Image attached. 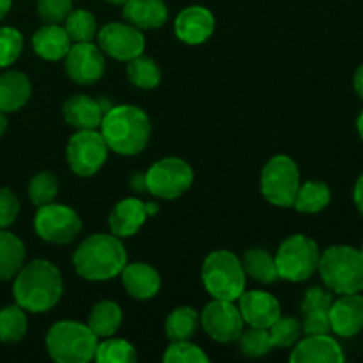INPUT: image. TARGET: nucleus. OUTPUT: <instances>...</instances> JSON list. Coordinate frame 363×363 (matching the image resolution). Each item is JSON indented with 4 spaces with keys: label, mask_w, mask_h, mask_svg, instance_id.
<instances>
[{
    "label": "nucleus",
    "mask_w": 363,
    "mask_h": 363,
    "mask_svg": "<svg viewBox=\"0 0 363 363\" xmlns=\"http://www.w3.org/2000/svg\"><path fill=\"white\" fill-rule=\"evenodd\" d=\"M27 314L20 305H9L0 311V342H18L27 333Z\"/></svg>",
    "instance_id": "obj_32"
},
{
    "label": "nucleus",
    "mask_w": 363,
    "mask_h": 363,
    "mask_svg": "<svg viewBox=\"0 0 363 363\" xmlns=\"http://www.w3.org/2000/svg\"><path fill=\"white\" fill-rule=\"evenodd\" d=\"M128 254L116 234H92L73 254L78 275L91 282H103L121 275L128 264Z\"/></svg>",
    "instance_id": "obj_3"
},
{
    "label": "nucleus",
    "mask_w": 363,
    "mask_h": 363,
    "mask_svg": "<svg viewBox=\"0 0 363 363\" xmlns=\"http://www.w3.org/2000/svg\"><path fill=\"white\" fill-rule=\"evenodd\" d=\"M163 362L167 363H206L209 357L199 346L191 344L190 340H179L172 342L167 347L163 354Z\"/></svg>",
    "instance_id": "obj_38"
},
{
    "label": "nucleus",
    "mask_w": 363,
    "mask_h": 363,
    "mask_svg": "<svg viewBox=\"0 0 363 363\" xmlns=\"http://www.w3.org/2000/svg\"><path fill=\"white\" fill-rule=\"evenodd\" d=\"M332 332L340 337H353L363 328V296L358 293L340 294L330 308Z\"/></svg>",
    "instance_id": "obj_19"
},
{
    "label": "nucleus",
    "mask_w": 363,
    "mask_h": 363,
    "mask_svg": "<svg viewBox=\"0 0 363 363\" xmlns=\"http://www.w3.org/2000/svg\"><path fill=\"white\" fill-rule=\"evenodd\" d=\"M296 162L286 155L273 156L261 172V191L264 199L280 208H291L300 188Z\"/></svg>",
    "instance_id": "obj_8"
},
{
    "label": "nucleus",
    "mask_w": 363,
    "mask_h": 363,
    "mask_svg": "<svg viewBox=\"0 0 363 363\" xmlns=\"http://www.w3.org/2000/svg\"><path fill=\"white\" fill-rule=\"evenodd\" d=\"M34 229L41 240L55 245L71 243L82 230V220L74 209L62 204L39 206Z\"/></svg>",
    "instance_id": "obj_10"
},
{
    "label": "nucleus",
    "mask_w": 363,
    "mask_h": 363,
    "mask_svg": "<svg viewBox=\"0 0 363 363\" xmlns=\"http://www.w3.org/2000/svg\"><path fill=\"white\" fill-rule=\"evenodd\" d=\"M32 94V85L27 74L20 71H7L0 74V110L16 112Z\"/></svg>",
    "instance_id": "obj_25"
},
{
    "label": "nucleus",
    "mask_w": 363,
    "mask_h": 363,
    "mask_svg": "<svg viewBox=\"0 0 363 363\" xmlns=\"http://www.w3.org/2000/svg\"><path fill=\"white\" fill-rule=\"evenodd\" d=\"M57 194H59V181L53 174L41 172L35 174L28 184V197H30L34 206H45L55 201Z\"/></svg>",
    "instance_id": "obj_35"
},
{
    "label": "nucleus",
    "mask_w": 363,
    "mask_h": 363,
    "mask_svg": "<svg viewBox=\"0 0 363 363\" xmlns=\"http://www.w3.org/2000/svg\"><path fill=\"white\" fill-rule=\"evenodd\" d=\"M64 28L71 43H91L98 34V21L85 9H73L64 20Z\"/></svg>",
    "instance_id": "obj_31"
},
{
    "label": "nucleus",
    "mask_w": 363,
    "mask_h": 363,
    "mask_svg": "<svg viewBox=\"0 0 363 363\" xmlns=\"http://www.w3.org/2000/svg\"><path fill=\"white\" fill-rule=\"evenodd\" d=\"M94 360L99 363H133L137 360V351L128 340L106 337L105 342H98Z\"/></svg>",
    "instance_id": "obj_34"
},
{
    "label": "nucleus",
    "mask_w": 363,
    "mask_h": 363,
    "mask_svg": "<svg viewBox=\"0 0 363 363\" xmlns=\"http://www.w3.org/2000/svg\"><path fill=\"white\" fill-rule=\"evenodd\" d=\"M66 59V73L74 84L92 85L105 73V57L101 50L91 43H74Z\"/></svg>",
    "instance_id": "obj_14"
},
{
    "label": "nucleus",
    "mask_w": 363,
    "mask_h": 363,
    "mask_svg": "<svg viewBox=\"0 0 363 363\" xmlns=\"http://www.w3.org/2000/svg\"><path fill=\"white\" fill-rule=\"evenodd\" d=\"M241 264H243L245 273L257 282L272 284L279 279L275 257L264 248H250V250L245 252Z\"/></svg>",
    "instance_id": "obj_29"
},
{
    "label": "nucleus",
    "mask_w": 363,
    "mask_h": 363,
    "mask_svg": "<svg viewBox=\"0 0 363 363\" xmlns=\"http://www.w3.org/2000/svg\"><path fill=\"white\" fill-rule=\"evenodd\" d=\"M105 112L101 103L84 94L71 96L62 106L66 123L77 130H98Z\"/></svg>",
    "instance_id": "obj_21"
},
{
    "label": "nucleus",
    "mask_w": 363,
    "mask_h": 363,
    "mask_svg": "<svg viewBox=\"0 0 363 363\" xmlns=\"http://www.w3.org/2000/svg\"><path fill=\"white\" fill-rule=\"evenodd\" d=\"M98 45L106 55L128 62L144 53L145 39L135 25L112 21L98 30Z\"/></svg>",
    "instance_id": "obj_13"
},
{
    "label": "nucleus",
    "mask_w": 363,
    "mask_h": 363,
    "mask_svg": "<svg viewBox=\"0 0 363 363\" xmlns=\"http://www.w3.org/2000/svg\"><path fill=\"white\" fill-rule=\"evenodd\" d=\"M240 312L243 321L255 328H269L280 318V303L264 291H245L240 298Z\"/></svg>",
    "instance_id": "obj_17"
},
{
    "label": "nucleus",
    "mask_w": 363,
    "mask_h": 363,
    "mask_svg": "<svg viewBox=\"0 0 363 363\" xmlns=\"http://www.w3.org/2000/svg\"><path fill=\"white\" fill-rule=\"evenodd\" d=\"M99 133L110 151L117 155H138L151 137V123L147 113L133 105L112 106L103 116Z\"/></svg>",
    "instance_id": "obj_2"
},
{
    "label": "nucleus",
    "mask_w": 363,
    "mask_h": 363,
    "mask_svg": "<svg viewBox=\"0 0 363 363\" xmlns=\"http://www.w3.org/2000/svg\"><path fill=\"white\" fill-rule=\"evenodd\" d=\"M34 52L45 60H60L71 48V39L66 28L59 23H46L32 38Z\"/></svg>",
    "instance_id": "obj_24"
},
{
    "label": "nucleus",
    "mask_w": 363,
    "mask_h": 363,
    "mask_svg": "<svg viewBox=\"0 0 363 363\" xmlns=\"http://www.w3.org/2000/svg\"><path fill=\"white\" fill-rule=\"evenodd\" d=\"M332 303V293L321 287H312L305 293L303 301H301V312H303L301 332L305 335H323V333L332 332V326H330Z\"/></svg>",
    "instance_id": "obj_16"
},
{
    "label": "nucleus",
    "mask_w": 363,
    "mask_h": 363,
    "mask_svg": "<svg viewBox=\"0 0 363 363\" xmlns=\"http://www.w3.org/2000/svg\"><path fill=\"white\" fill-rule=\"evenodd\" d=\"M269 340L273 347H291L300 340L301 325L294 318H282L280 315L268 328Z\"/></svg>",
    "instance_id": "obj_36"
},
{
    "label": "nucleus",
    "mask_w": 363,
    "mask_h": 363,
    "mask_svg": "<svg viewBox=\"0 0 363 363\" xmlns=\"http://www.w3.org/2000/svg\"><path fill=\"white\" fill-rule=\"evenodd\" d=\"M123 6V16L128 23L140 30L160 28L169 18V9L163 0H126Z\"/></svg>",
    "instance_id": "obj_23"
},
{
    "label": "nucleus",
    "mask_w": 363,
    "mask_h": 363,
    "mask_svg": "<svg viewBox=\"0 0 363 363\" xmlns=\"http://www.w3.org/2000/svg\"><path fill=\"white\" fill-rule=\"evenodd\" d=\"M360 254H362V257H363V245H362V250H360Z\"/></svg>",
    "instance_id": "obj_48"
},
{
    "label": "nucleus",
    "mask_w": 363,
    "mask_h": 363,
    "mask_svg": "<svg viewBox=\"0 0 363 363\" xmlns=\"http://www.w3.org/2000/svg\"><path fill=\"white\" fill-rule=\"evenodd\" d=\"M121 279H123V286L128 294L137 300H149V298L156 296L160 286H162L158 272L145 262L126 264L121 272Z\"/></svg>",
    "instance_id": "obj_22"
},
{
    "label": "nucleus",
    "mask_w": 363,
    "mask_h": 363,
    "mask_svg": "<svg viewBox=\"0 0 363 363\" xmlns=\"http://www.w3.org/2000/svg\"><path fill=\"white\" fill-rule=\"evenodd\" d=\"M121 321H123V311L116 301L103 300L92 307L91 315H89V328L92 330L96 337H112L119 330Z\"/></svg>",
    "instance_id": "obj_27"
},
{
    "label": "nucleus",
    "mask_w": 363,
    "mask_h": 363,
    "mask_svg": "<svg viewBox=\"0 0 363 363\" xmlns=\"http://www.w3.org/2000/svg\"><path fill=\"white\" fill-rule=\"evenodd\" d=\"M98 337L89 326L77 321H60L46 333V351L59 363H87L94 360Z\"/></svg>",
    "instance_id": "obj_5"
},
{
    "label": "nucleus",
    "mask_w": 363,
    "mask_h": 363,
    "mask_svg": "<svg viewBox=\"0 0 363 363\" xmlns=\"http://www.w3.org/2000/svg\"><path fill=\"white\" fill-rule=\"evenodd\" d=\"M202 282L206 291L216 300L236 301L247 287V273L236 254L216 250L202 264Z\"/></svg>",
    "instance_id": "obj_6"
},
{
    "label": "nucleus",
    "mask_w": 363,
    "mask_h": 363,
    "mask_svg": "<svg viewBox=\"0 0 363 363\" xmlns=\"http://www.w3.org/2000/svg\"><path fill=\"white\" fill-rule=\"evenodd\" d=\"M240 344L241 351L247 354L248 358H259L264 357L269 350H272V340H269L268 328H255V326H250L247 332H241L240 335Z\"/></svg>",
    "instance_id": "obj_37"
},
{
    "label": "nucleus",
    "mask_w": 363,
    "mask_h": 363,
    "mask_svg": "<svg viewBox=\"0 0 363 363\" xmlns=\"http://www.w3.org/2000/svg\"><path fill=\"white\" fill-rule=\"evenodd\" d=\"M319 257H321V252L314 240L303 234H294L287 238L277 252V272L284 280L303 282L312 273L318 272Z\"/></svg>",
    "instance_id": "obj_7"
},
{
    "label": "nucleus",
    "mask_w": 363,
    "mask_h": 363,
    "mask_svg": "<svg viewBox=\"0 0 363 363\" xmlns=\"http://www.w3.org/2000/svg\"><path fill=\"white\" fill-rule=\"evenodd\" d=\"M357 126H358V133H360V137H362V140H363V110H362L360 117H358V123H357Z\"/></svg>",
    "instance_id": "obj_46"
},
{
    "label": "nucleus",
    "mask_w": 363,
    "mask_h": 363,
    "mask_svg": "<svg viewBox=\"0 0 363 363\" xmlns=\"http://www.w3.org/2000/svg\"><path fill=\"white\" fill-rule=\"evenodd\" d=\"M25 261V245L14 234L0 230V282L16 277Z\"/></svg>",
    "instance_id": "obj_26"
},
{
    "label": "nucleus",
    "mask_w": 363,
    "mask_h": 363,
    "mask_svg": "<svg viewBox=\"0 0 363 363\" xmlns=\"http://www.w3.org/2000/svg\"><path fill=\"white\" fill-rule=\"evenodd\" d=\"M145 190L162 199H177L194 183V170L181 158H163L144 174Z\"/></svg>",
    "instance_id": "obj_9"
},
{
    "label": "nucleus",
    "mask_w": 363,
    "mask_h": 363,
    "mask_svg": "<svg viewBox=\"0 0 363 363\" xmlns=\"http://www.w3.org/2000/svg\"><path fill=\"white\" fill-rule=\"evenodd\" d=\"M23 50V38L13 27L0 28V67H7L20 57Z\"/></svg>",
    "instance_id": "obj_39"
},
{
    "label": "nucleus",
    "mask_w": 363,
    "mask_h": 363,
    "mask_svg": "<svg viewBox=\"0 0 363 363\" xmlns=\"http://www.w3.org/2000/svg\"><path fill=\"white\" fill-rule=\"evenodd\" d=\"M354 202H357V208L360 209L363 215V174L358 177L357 184H354Z\"/></svg>",
    "instance_id": "obj_42"
},
{
    "label": "nucleus",
    "mask_w": 363,
    "mask_h": 363,
    "mask_svg": "<svg viewBox=\"0 0 363 363\" xmlns=\"http://www.w3.org/2000/svg\"><path fill=\"white\" fill-rule=\"evenodd\" d=\"M155 213H158V204H145L137 197L124 199L110 213V233L116 234L117 238L133 236L144 225L145 218Z\"/></svg>",
    "instance_id": "obj_15"
},
{
    "label": "nucleus",
    "mask_w": 363,
    "mask_h": 363,
    "mask_svg": "<svg viewBox=\"0 0 363 363\" xmlns=\"http://www.w3.org/2000/svg\"><path fill=\"white\" fill-rule=\"evenodd\" d=\"M128 78L138 89H155L162 80V71L155 60L138 55L128 60Z\"/></svg>",
    "instance_id": "obj_33"
},
{
    "label": "nucleus",
    "mask_w": 363,
    "mask_h": 363,
    "mask_svg": "<svg viewBox=\"0 0 363 363\" xmlns=\"http://www.w3.org/2000/svg\"><path fill=\"white\" fill-rule=\"evenodd\" d=\"M62 289L64 284L59 268L52 262L38 259L30 264L21 266L16 273L13 294L16 305H20L25 312L39 314L59 303Z\"/></svg>",
    "instance_id": "obj_1"
},
{
    "label": "nucleus",
    "mask_w": 363,
    "mask_h": 363,
    "mask_svg": "<svg viewBox=\"0 0 363 363\" xmlns=\"http://www.w3.org/2000/svg\"><path fill=\"white\" fill-rule=\"evenodd\" d=\"M67 163L78 176H94L106 162L108 145L98 130H78L66 147Z\"/></svg>",
    "instance_id": "obj_11"
},
{
    "label": "nucleus",
    "mask_w": 363,
    "mask_h": 363,
    "mask_svg": "<svg viewBox=\"0 0 363 363\" xmlns=\"http://www.w3.org/2000/svg\"><path fill=\"white\" fill-rule=\"evenodd\" d=\"M7 130V119H6V112H2L0 110V137H2L4 133H6Z\"/></svg>",
    "instance_id": "obj_45"
},
{
    "label": "nucleus",
    "mask_w": 363,
    "mask_h": 363,
    "mask_svg": "<svg viewBox=\"0 0 363 363\" xmlns=\"http://www.w3.org/2000/svg\"><path fill=\"white\" fill-rule=\"evenodd\" d=\"M20 213V201L9 188H0V229L13 225Z\"/></svg>",
    "instance_id": "obj_41"
},
{
    "label": "nucleus",
    "mask_w": 363,
    "mask_h": 363,
    "mask_svg": "<svg viewBox=\"0 0 363 363\" xmlns=\"http://www.w3.org/2000/svg\"><path fill=\"white\" fill-rule=\"evenodd\" d=\"M353 84H354V91H357V94L363 99V64L358 67L357 73H354Z\"/></svg>",
    "instance_id": "obj_43"
},
{
    "label": "nucleus",
    "mask_w": 363,
    "mask_h": 363,
    "mask_svg": "<svg viewBox=\"0 0 363 363\" xmlns=\"http://www.w3.org/2000/svg\"><path fill=\"white\" fill-rule=\"evenodd\" d=\"M73 11V0H38V14L45 23H64Z\"/></svg>",
    "instance_id": "obj_40"
},
{
    "label": "nucleus",
    "mask_w": 363,
    "mask_h": 363,
    "mask_svg": "<svg viewBox=\"0 0 363 363\" xmlns=\"http://www.w3.org/2000/svg\"><path fill=\"white\" fill-rule=\"evenodd\" d=\"M319 273L332 293L353 294L363 291V257L346 245L326 248L319 257Z\"/></svg>",
    "instance_id": "obj_4"
},
{
    "label": "nucleus",
    "mask_w": 363,
    "mask_h": 363,
    "mask_svg": "<svg viewBox=\"0 0 363 363\" xmlns=\"http://www.w3.org/2000/svg\"><path fill=\"white\" fill-rule=\"evenodd\" d=\"M199 328V314L191 307H179L167 318L165 333L172 342L190 340Z\"/></svg>",
    "instance_id": "obj_30"
},
{
    "label": "nucleus",
    "mask_w": 363,
    "mask_h": 363,
    "mask_svg": "<svg viewBox=\"0 0 363 363\" xmlns=\"http://www.w3.org/2000/svg\"><path fill=\"white\" fill-rule=\"evenodd\" d=\"M176 35L186 45H201L215 30V16L202 6H190L181 11L174 23Z\"/></svg>",
    "instance_id": "obj_18"
},
{
    "label": "nucleus",
    "mask_w": 363,
    "mask_h": 363,
    "mask_svg": "<svg viewBox=\"0 0 363 363\" xmlns=\"http://www.w3.org/2000/svg\"><path fill=\"white\" fill-rule=\"evenodd\" d=\"M289 360L293 363H342V347L335 339L323 333V335H307L291 353Z\"/></svg>",
    "instance_id": "obj_20"
},
{
    "label": "nucleus",
    "mask_w": 363,
    "mask_h": 363,
    "mask_svg": "<svg viewBox=\"0 0 363 363\" xmlns=\"http://www.w3.org/2000/svg\"><path fill=\"white\" fill-rule=\"evenodd\" d=\"M199 321L213 340L223 344L236 342L245 326L240 308L234 305V301L216 300V298L206 305Z\"/></svg>",
    "instance_id": "obj_12"
},
{
    "label": "nucleus",
    "mask_w": 363,
    "mask_h": 363,
    "mask_svg": "<svg viewBox=\"0 0 363 363\" xmlns=\"http://www.w3.org/2000/svg\"><path fill=\"white\" fill-rule=\"evenodd\" d=\"M105 2H110V4H116V6H123L126 0H105Z\"/></svg>",
    "instance_id": "obj_47"
},
{
    "label": "nucleus",
    "mask_w": 363,
    "mask_h": 363,
    "mask_svg": "<svg viewBox=\"0 0 363 363\" xmlns=\"http://www.w3.org/2000/svg\"><path fill=\"white\" fill-rule=\"evenodd\" d=\"M332 201V191L321 181H307V183L300 184L298 194L294 197V209L298 213H307V215H314V213L323 211L326 206Z\"/></svg>",
    "instance_id": "obj_28"
},
{
    "label": "nucleus",
    "mask_w": 363,
    "mask_h": 363,
    "mask_svg": "<svg viewBox=\"0 0 363 363\" xmlns=\"http://www.w3.org/2000/svg\"><path fill=\"white\" fill-rule=\"evenodd\" d=\"M11 4H13V0H0V20L9 13Z\"/></svg>",
    "instance_id": "obj_44"
}]
</instances>
